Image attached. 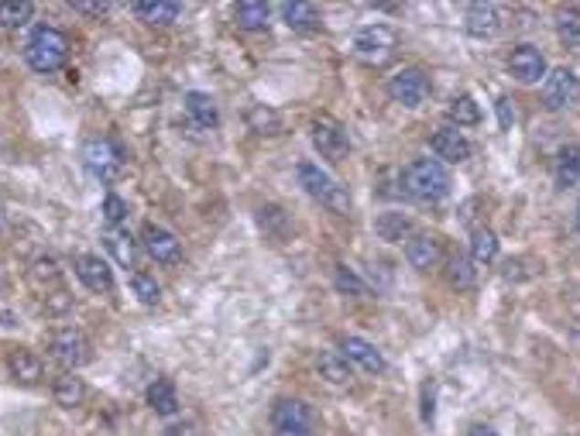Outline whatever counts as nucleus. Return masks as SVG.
<instances>
[{"instance_id": "1", "label": "nucleus", "mask_w": 580, "mask_h": 436, "mask_svg": "<svg viewBox=\"0 0 580 436\" xmlns=\"http://www.w3.org/2000/svg\"><path fill=\"white\" fill-rule=\"evenodd\" d=\"M450 172L437 158H416L402 169V189L419 203H439L450 197Z\"/></svg>"}, {"instance_id": "2", "label": "nucleus", "mask_w": 580, "mask_h": 436, "mask_svg": "<svg viewBox=\"0 0 580 436\" xmlns=\"http://www.w3.org/2000/svg\"><path fill=\"white\" fill-rule=\"evenodd\" d=\"M296 175H299V186H302L316 203H323L326 210L340 213V217L351 213V197H347V189H343L326 169L312 165V162H302L296 169Z\"/></svg>"}, {"instance_id": "3", "label": "nucleus", "mask_w": 580, "mask_h": 436, "mask_svg": "<svg viewBox=\"0 0 580 436\" xmlns=\"http://www.w3.org/2000/svg\"><path fill=\"white\" fill-rule=\"evenodd\" d=\"M271 436H320V416L302 399H279L271 406Z\"/></svg>"}, {"instance_id": "4", "label": "nucleus", "mask_w": 580, "mask_h": 436, "mask_svg": "<svg viewBox=\"0 0 580 436\" xmlns=\"http://www.w3.org/2000/svg\"><path fill=\"white\" fill-rule=\"evenodd\" d=\"M25 58L35 72H56L69 58V38L58 28H38L25 45Z\"/></svg>"}, {"instance_id": "5", "label": "nucleus", "mask_w": 580, "mask_h": 436, "mask_svg": "<svg viewBox=\"0 0 580 436\" xmlns=\"http://www.w3.org/2000/svg\"><path fill=\"white\" fill-rule=\"evenodd\" d=\"M398 48V35L395 28H388V25H368V28H361L354 35V56L361 62H368V66H382L388 58L395 56Z\"/></svg>"}, {"instance_id": "6", "label": "nucleus", "mask_w": 580, "mask_h": 436, "mask_svg": "<svg viewBox=\"0 0 580 436\" xmlns=\"http://www.w3.org/2000/svg\"><path fill=\"white\" fill-rule=\"evenodd\" d=\"M83 165L86 172L100 183H113L124 169V155L111 138H93L83 144Z\"/></svg>"}, {"instance_id": "7", "label": "nucleus", "mask_w": 580, "mask_h": 436, "mask_svg": "<svg viewBox=\"0 0 580 436\" xmlns=\"http://www.w3.org/2000/svg\"><path fill=\"white\" fill-rule=\"evenodd\" d=\"M48 351H52V357H56L58 365L69 367V371L90 365V357H93L90 340H86L79 330H72V326H62V330H56V334L48 337Z\"/></svg>"}, {"instance_id": "8", "label": "nucleus", "mask_w": 580, "mask_h": 436, "mask_svg": "<svg viewBox=\"0 0 580 436\" xmlns=\"http://www.w3.org/2000/svg\"><path fill=\"white\" fill-rule=\"evenodd\" d=\"M310 138H312V148L320 152L323 158H330V162H343L347 158V152H351V141H347V131L333 121V117H316L312 121V131H310Z\"/></svg>"}, {"instance_id": "9", "label": "nucleus", "mask_w": 580, "mask_h": 436, "mask_svg": "<svg viewBox=\"0 0 580 436\" xmlns=\"http://www.w3.org/2000/svg\"><path fill=\"white\" fill-rule=\"evenodd\" d=\"M580 97V80L574 69H553L543 80V103L546 111H564Z\"/></svg>"}, {"instance_id": "10", "label": "nucleus", "mask_w": 580, "mask_h": 436, "mask_svg": "<svg viewBox=\"0 0 580 436\" xmlns=\"http://www.w3.org/2000/svg\"><path fill=\"white\" fill-rule=\"evenodd\" d=\"M388 93L395 103L402 107H423L426 100H429V80H426L423 69H402L392 76V83H388Z\"/></svg>"}, {"instance_id": "11", "label": "nucleus", "mask_w": 580, "mask_h": 436, "mask_svg": "<svg viewBox=\"0 0 580 436\" xmlns=\"http://www.w3.org/2000/svg\"><path fill=\"white\" fill-rule=\"evenodd\" d=\"M142 244H144V251L155 258L158 265H179L183 261V244L175 240V234L172 230H165V227H158V224H144L142 230Z\"/></svg>"}, {"instance_id": "12", "label": "nucleus", "mask_w": 580, "mask_h": 436, "mask_svg": "<svg viewBox=\"0 0 580 436\" xmlns=\"http://www.w3.org/2000/svg\"><path fill=\"white\" fill-rule=\"evenodd\" d=\"M509 72L525 86L539 83V80H546V56L539 52L536 45H519V48H511L509 56Z\"/></svg>"}, {"instance_id": "13", "label": "nucleus", "mask_w": 580, "mask_h": 436, "mask_svg": "<svg viewBox=\"0 0 580 436\" xmlns=\"http://www.w3.org/2000/svg\"><path fill=\"white\" fill-rule=\"evenodd\" d=\"M76 279L83 282L90 292H100V296L113 292V268L100 254H79L76 258Z\"/></svg>"}, {"instance_id": "14", "label": "nucleus", "mask_w": 580, "mask_h": 436, "mask_svg": "<svg viewBox=\"0 0 580 436\" xmlns=\"http://www.w3.org/2000/svg\"><path fill=\"white\" fill-rule=\"evenodd\" d=\"M340 354L347 357V365H357L361 371H368V375H382L385 371L382 351L364 337H343L340 340Z\"/></svg>"}, {"instance_id": "15", "label": "nucleus", "mask_w": 580, "mask_h": 436, "mask_svg": "<svg viewBox=\"0 0 580 436\" xmlns=\"http://www.w3.org/2000/svg\"><path fill=\"white\" fill-rule=\"evenodd\" d=\"M7 371L17 385H38L45 378V361L28 347H15L7 354Z\"/></svg>"}, {"instance_id": "16", "label": "nucleus", "mask_w": 580, "mask_h": 436, "mask_svg": "<svg viewBox=\"0 0 580 436\" xmlns=\"http://www.w3.org/2000/svg\"><path fill=\"white\" fill-rule=\"evenodd\" d=\"M406 258H409L412 268H419V271H429V268H437L443 261V244H439L433 234H412L406 240Z\"/></svg>"}, {"instance_id": "17", "label": "nucleus", "mask_w": 580, "mask_h": 436, "mask_svg": "<svg viewBox=\"0 0 580 436\" xmlns=\"http://www.w3.org/2000/svg\"><path fill=\"white\" fill-rule=\"evenodd\" d=\"M433 152H437L439 158H447V162H468L474 144H470L457 127H439L437 134H433Z\"/></svg>"}, {"instance_id": "18", "label": "nucleus", "mask_w": 580, "mask_h": 436, "mask_svg": "<svg viewBox=\"0 0 580 436\" xmlns=\"http://www.w3.org/2000/svg\"><path fill=\"white\" fill-rule=\"evenodd\" d=\"M464 21H468V31L474 38H491L501 28V11L495 4H470Z\"/></svg>"}, {"instance_id": "19", "label": "nucleus", "mask_w": 580, "mask_h": 436, "mask_svg": "<svg viewBox=\"0 0 580 436\" xmlns=\"http://www.w3.org/2000/svg\"><path fill=\"white\" fill-rule=\"evenodd\" d=\"M131 11L142 17L144 25H172L183 15V4H175V0H138Z\"/></svg>"}, {"instance_id": "20", "label": "nucleus", "mask_w": 580, "mask_h": 436, "mask_svg": "<svg viewBox=\"0 0 580 436\" xmlns=\"http://www.w3.org/2000/svg\"><path fill=\"white\" fill-rule=\"evenodd\" d=\"M103 244H107V251L117 258V265L134 268V261H138V244H134V238H131L124 227H107V230H103Z\"/></svg>"}, {"instance_id": "21", "label": "nucleus", "mask_w": 580, "mask_h": 436, "mask_svg": "<svg viewBox=\"0 0 580 436\" xmlns=\"http://www.w3.org/2000/svg\"><path fill=\"white\" fill-rule=\"evenodd\" d=\"M316 371H320V378H326L330 385H351V378H354V371H351V365H347V357L340 351H323L320 357H316Z\"/></svg>"}, {"instance_id": "22", "label": "nucleus", "mask_w": 580, "mask_h": 436, "mask_svg": "<svg viewBox=\"0 0 580 436\" xmlns=\"http://www.w3.org/2000/svg\"><path fill=\"white\" fill-rule=\"evenodd\" d=\"M553 172H556V183L560 186H577L580 183V144H564V148L556 152Z\"/></svg>"}, {"instance_id": "23", "label": "nucleus", "mask_w": 580, "mask_h": 436, "mask_svg": "<svg viewBox=\"0 0 580 436\" xmlns=\"http://www.w3.org/2000/svg\"><path fill=\"white\" fill-rule=\"evenodd\" d=\"M374 234L382 240H392V244H402V240L412 238V220L402 217V213H378L374 220Z\"/></svg>"}, {"instance_id": "24", "label": "nucleus", "mask_w": 580, "mask_h": 436, "mask_svg": "<svg viewBox=\"0 0 580 436\" xmlns=\"http://www.w3.org/2000/svg\"><path fill=\"white\" fill-rule=\"evenodd\" d=\"M282 21L292 31H312L320 28V7L316 4H282Z\"/></svg>"}, {"instance_id": "25", "label": "nucleus", "mask_w": 580, "mask_h": 436, "mask_svg": "<svg viewBox=\"0 0 580 436\" xmlns=\"http://www.w3.org/2000/svg\"><path fill=\"white\" fill-rule=\"evenodd\" d=\"M52 399H56V406L62 409H76L83 406L86 399V385L83 378H76V375H62V378H56V385H52Z\"/></svg>"}, {"instance_id": "26", "label": "nucleus", "mask_w": 580, "mask_h": 436, "mask_svg": "<svg viewBox=\"0 0 580 436\" xmlns=\"http://www.w3.org/2000/svg\"><path fill=\"white\" fill-rule=\"evenodd\" d=\"M185 113H189L199 127L220 124V111H216V103H213L210 93H185Z\"/></svg>"}, {"instance_id": "27", "label": "nucleus", "mask_w": 580, "mask_h": 436, "mask_svg": "<svg viewBox=\"0 0 580 436\" xmlns=\"http://www.w3.org/2000/svg\"><path fill=\"white\" fill-rule=\"evenodd\" d=\"M148 406L155 409L158 416H175L179 412V395L172 378H155V385L148 388Z\"/></svg>"}, {"instance_id": "28", "label": "nucleus", "mask_w": 580, "mask_h": 436, "mask_svg": "<svg viewBox=\"0 0 580 436\" xmlns=\"http://www.w3.org/2000/svg\"><path fill=\"white\" fill-rule=\"evenodd\" d=\"M269 17H271L269 4H255V0L237 4V11H234V21H237V28H244V31H261L269 25Z\"/></svg>"}, {"instance_id": "29", "label": "nucleus", "mask_w": 580, "mask_h": 436, "mask_svg": "<svg viewBox=\"0 0 580 436\" xmlns=\"http://www.w3.org/2000/svg\"><path fill=\"white\" fill-rule=\"evenodd\" d=\"M447 282H450L453 289H474V282H478L474 261L464 258V254H453L450 261H447Z\"/></svg>"}, {"instance_id": "30", "label": "nucleus", "mask_w": 580, "mask_h": 436, "mask_svg": "<svg viewBox=\"0 0 580 436\" xmlns=\"http://www.w3.org/2000/svg\"><path fill=\"white\" fill-rule=\"evenodd\" d=\"M35 15L31 0H4L0 4V28H25Z\"/></svg>"}, {"instance_id": "31", "label": "nucleus", "mask_w": 580, "mask_h": 436, "mask_svg": "<svg viewBox=\"0 0 580 436\" xmlns=\"http://www.w3.org/2000/svg\"><path fill=\"white\" fill-rule=\"evenodd\" d=\"M470 258H474V261H481V265L495 261V258H498V234H495V230L478 227V230L470 234Z\"/></svg>"}, {"instance_id": "32", "label": "nucleus", "mask_w": 580, "mask_h": 436, "mask_svg": "<svg viewBox=\"0 0 580 436\" xmlns=\"http://www.w3.org/2000/svg\"><path fill=\"white\" fill-rule=\"evenodd\" d=\"M248 127H251L255 134H279V131H282V117H279V111L265 107V103H255V107L248 111Z\"/></svg>"}, {"instance_id": "33", "label": "nucleus", "mask_w": 580, "mask_h": 436, "mask_svg": "<svg viewBox=\"0 0 580 436\" xmlns=\"http://www.w3.org/2000/svg\"><path fill=\"white\" fill-rule=\"evenodd\" d=\"M450 121L457 127H474V124H481V107L474 103V97H457L450 103Z\"/></svg>"}, {"instance_id": "34", "label": "nucleus", "mask_w": 580, "mask_h": 436, "mask_svg": "<svg viewBox=\"0 0 580 436\" xmlns=\"http://www.w3.org/2000/svg\"><path fill=\"white\" fill-rule=\"evenodd\" d=\"M131 289H134V296L142 299L144 306H158V299H162V285L148 271H134L131 275Z\"/></svg>"}, {"instance_id": "35", "label": "nucleus", "mask_w": 580, "mask_h": 436, "mask_svg": "<svg viewBox=\"0 0 580 436\" xmlns=\"http://www.w3.org/2000/svg\"><path fill=\"white\" fill-rule=\"evenodd\" d=\"M556 35L566 48H580V11H564L556 17Z\"/></svg>"}, {"instance_id": "36", "label": "nucleus", "mask_w": 580, "mask_h": 436, "mask_svg": "<svg viewBox=\"0 0 580 436\" xmlns=\"http://www.w3.org/2000/svg\"><path fill=\"white\" fill-rule=\"evenodd\" d=\"M31 282L38 285V289H48V285H58L62 282V271H58V265H56V258H38L35 261V268H31Z\"/></svg>"}, {"instance_id": "37", "label": "nucleus", "mask_w": 580, "mask_h": 436, "mask_svg": "<svg viewBox=\"0 0 580 436\" xmlns=\"http://www.w3.org/2000/svg\"><path fill=\"white\" fill-rule=\"evenodd\" d=\"M103 220H107V227H121V224H128V203L121 197H107L103 199Z\"/></svg>"}, {"instance_id": "38", "label": "nucleus", "mask_w": 580, "mask_h": 436, "mask_svg": "<svg viewBox=\"0 0 580 436\" xmlns=\"http://www.w3.org/2000/svg\"><path fill=\"white\" fill-rule=\"evenodd\" d=\"M333 282H337L340 292H347V296H357V299L368 296V285L357 279L351 268H337V279H333Z\"/></svg>"}, {"instance_id": "39", "label": "nucleus", "mask_w": 580, "mask_h": 436, "mask_svg": "<svg viewBox=\"0 0 580 436\" xmlns=\"http://www.w3.org/2000/svg\"><path fill=\"white\" fill-rule=\"evenodd\" d=\"M72 11H79V15H90V17H103L111 11V4H90V0H72Z\"/></svg>"}, {"instance_id": "40", "label": "nucleus", "mask_w": 580, "mask_h": 436, "mask_svg": "<svg viewBox=\"0 0 580 436\" xmlns=\"http://www.w3.org/2000/svg\"><path fill=\"white\" fill-rule=\"evenodd\" d=\"M162 436H199V426L193 420H183V422H172L162 430Z\"/></svg>"}, {"instance_id": "41", "label": "nucleus", "mask_w": 580, "mask_h": 436, "mask_svg": "<svg viewBox=\"0 0 580 436\" xmlns=\"http://www.w3.org/2000/svg\"><path fill=\"white\" fill-rule=\"evenodd\" d=\"M498 124L509 131L511 124H515V107H511V100L509 97H501L498 100Z\"/></svg>"}, {"instance_id": "42", "label": "nucleus", "mask_w": 580, "mask_h": 436, "mask_svg": "<svg viewBox=\"0 0 580 436\" xmlns=\"http://www.w3.org/2000/svg\"><path fill=\"white\" fill-rule=\"evenodd\" d=\"M468 436H498V433L491 430V426H481V422H478V426H474V430H470Z\"/></svg>"}, {"instance_id": "43", "label": "nucleus", "mask_w": 580, "mask_h": 436, "mask_svg": "<svg viewBox=\"0 0 580 436\" xmlns=\"http://www.w3.org/2000/svg\"><path fill=\"white\" fill-rule=\"evenodd\" d=\"M7 227V213H4V203H0V230Z\"/></svg>"}, {"instance_id": "44", "label": "nucleus", "mask_w": 580, "mask_h": 436, "mask_svg": "<svg viewBox=\"0 0 580 436\" xmlns=\"http://www.w3.org/2000/svg\"><path fill=\"white\" fill-rule=\"evenodd\" d=\"M0 289H4V271H0Z\"/></svg>"}, {"instance_id": "45", "label": "nucleus", "mask_w": 580, "mask_h": 436, "mask_svg": "<svg viewBox=\"0 0 580 436\" xmlns=\"http://www.w3.org/2000/svg\"><path fill=\"white\" fill-rule=\"evenodd\" d=\"M577 227H580V207H577Z\"/></svg>"}]
</instances>
